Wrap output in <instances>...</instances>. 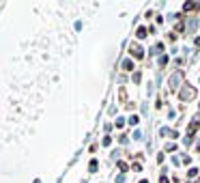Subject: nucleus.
<instances>
[{
	"instance_id": "nucleus-1",
	"label": "nucleus",
	"mask_w": 200,
	"mask_h": 183,
	"mask_svg": "<svg viewBox=\"0 0 200 183\" xmlns=\"http://www.w3.org/2000/svg\"><path fill=\"white\" fill-rule=\"evenodd\" d=\"M192 95H196V90H194L192 86H185V88L181 90V99H185V101H187V99H189Z\"/></svg>"
},
{
	"instance_id": "nucleus-2",
	"label": "nucleus",
	"mask_w": 200,
	"mask_h": 183,
	"mask_svg": "<svg viewBox=\"0 0 200 183\" xmlns=\"http://www.w3.org/2000/svg\"><path fill=\"white\" fill-rule=\"evenodd\" d=\"M170 80H172V84H170V86H172V88H177V86L181 84V80H183V76H181V73H174V76H172Z\"/></svg>"
},
{
	"instance_id": "nucleus-5",
	"label": "nucleus",
	"mask_w": 200,
	"mask_h": 183,
	"mask_svg": "<svg viewBox=\"0 0 200 183\" xmlns=\"http://www.w3.org/2000/svg\"><path fill=\"white\" fill-rule=\"evenodd\" d=\"M138 37H146V28H140L138 30Z\"/></svg>"
},
{
	"instance_id": "nucleus-4",
	"label": "nucleus",
	"mask_w": 200,
	"mask_h": 183,
	"mask_svg": "<svg viewBox=\"0 0 200 183\" xmlns=\"http://www.w3.org/2000/svg\"><path fill=\"white\" fill-rule=\"evenodd\" d=\"M123 67H125V69H127V71H131V69H134V63H131V60L127 58V60L123 63Z\"/></svg>"
},
{
	"instance_id": "nucleus-3",
	"label": "nucleus",
	"mask_w": 200,
	"mask_h": 183,
	"mask_svg": "<svg viewBox=\"0 0 200 183\" xmlns=\"http://www.w3.org/2000/svg\"><path fill=\"white\" fill-rule=\"evenodd\" d=\"M131 54H134V56H138V58H142V56H144V52L138 48V45H134V48H131Z\"/></svg>"
}]
</instances>
